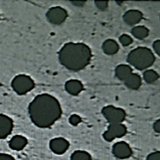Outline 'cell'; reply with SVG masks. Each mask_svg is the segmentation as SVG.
I'll use <instances>...</instances> for the list:
<instances>
[{"mask_svg": "<svg viewBox=\"0 0 160 160\" xmlns=\"http://www.w3.org/2000/svg\"><path fill=\"white\" fill-rule=\"evenodd\" d=\"M132 72H133V71H132V68L129 65H119L115 68V76L119 80L123 82H124Z\"/></svg>", "mask_w": 160, "mask_h": 160, "instance_id": "obj_16", "label": "cell"}, {"mask_svg": "<svg viewBox=\"0 0 160 160\" xmlns=\"http://www.w3.org/2000/svg\"><path fill=\"white\" fill-rule=\"evenodd\" d=\"M13 130V121L10 117L0 114V139H5Z\"/></svg>", "mask_w": 160, "mask_h": 160, "instance_id": "obj_9", "label": "cell"}, {"mask_svg": "<svg viewBox=\"0 0 160 160\" xmlns=\"http://www.w3.org/2000/svg\"><path fill=\"white\" fill-rule=\"evenodd\" d=\"M112 151L114 156L118 159H127L132 155V149L130 145L125 141H120V142L114 144Z\"/></svg>", "mask_w": 160, "mask_h": 160, "instance_id": "obj_7", "label": "cell"}, {"mask_svg": "<svg viewBox=\"0 0 160 160\" xmlns=\"http://www.w3.org/2000/svg\"><path fill=\"white\" fill-rule=\"evenodd\" d=\"M11 87L17 95L23 96L33 90L34 82L31 77L27 75H18L12 80Z\"/></svg>", "mask_w": 160, "mask_h": 160, "instance_id": "obj_4", "label": "cell"}, {"mask_svg": "<svg viewBox=\"0 0 160 160\" xmlns=\"http://www.w3.org/2000/svg\"><path fill=\"white\" fill-rule=\"evenodd\" d=\"M108 4H109L108 1H95L96 7H97L99 10H101V11L106 10V9L108 8Z\"/></svg>", "mask_w": 160, "mask_h": 160, "instance_id": "obj_22", "label": "cell"}, {"mask_svg": "<svg viewBox=\"0 0 160 160\" xmlns=\"http://www.w3.org/2000/svg\"><path fill=\"white\" fill-rule=\"evenodd\" d=\"M158 74L154 70H145L143 72V80L147 84H153L158 80Z\"/></svg>", "mask_w": 160, "mask_h": 160, "instance_id": "obj_18", "label": "cell"}, {"mask_svg": "<svg viewBox=\"0 0 160 160\" xmlns=\"http://www.w3.org/2000/svg\"><path fill=\"white\" fill-rule=\"evenodd\" d=\"M124 83L128 89L138 90L141 87V84H142V79H141V77L138 74L132 72V74L124 81Z\"/></svg>", "mask_w": 160, "mask_h": 160, "instance_id": "obj_14", "label": "cell"}, {"mask_svg": "<svg viewBox=\"0 0 160 160\" xmlns=\"http://www.w3.org/2000/svg\"><path fill=\"white\" fill-rule=\"evenodd\" d=\"M65 89L70 95L78 96L84 90V85L79 80H68L65 85Z\"/></svg>", "mask_w": 160, "mask_h": 160, "instance_id": "obj_11", "label": "cell"}, {"mask_svg": "<svg viewBox=\"0 0 160 160\" xmlns=\"http://www.w3.org/2000/svg\"><path fill=\"white\" fill-rule=\"evenodd\" d=\"M102 114L109 124H119L123 123L126 119V112L122 108L114 107L109 105L102 109Z\"/></svg>", "mask_w": 160, "mask_h": 160, "instance_id": "obj_5", "label": "cell"}, {"mask_svg": "<svg viewBox=\"0 0 160 160\" xmlns=\"http://www.w3.org/2000/svg\"><path fill=\"white\" fill-rule=\"evenodd\" d=\"M70 160H92V157L89 152L84 150H77L71 155Z\"/></svg>", "mask_w": 160, "mask_h": 160, "instance_id": "obj_19", "label": "cell"}, {"mask_svg": "<svg viewBox=\"0 0 160 160\" xmlns=\"http://www.w3.org/2000/svg\"><path fill=\"white\" fill-rule=\"evenodd\" d=\"M68 147H70V142L62 137H57L49 141V148L57 155H62Z\"/></svg>", "mask_w": 160, "mask_h": 160, "instance_id": "obj_8", "label": "cell"}, {"mask_svg": "<svg viewBox=\"0 0 160 160\" xmlns=\"http://www.w3.org/2000/svg\"><path fill=\"white\" fill-rule=\"evenodd\" d=\"M47 18L51 23L54 25H59L66 21L68 18V12L65 8L61 6H53L48 10Z\"/></svg>", "mask_w": 160, "mask_h": 160, "instance_id": "obj_6", "label": "cell"}, {"mask_svg": "<svg viewBox=\"0 0 160 160\" xmlns=\"http://www.w3.org/2000/svg\"><path fill=\"white\" fill-rule=\"evenodd\" d=\"M143 13L137 10V9H130L124 13L123 15V20L125 21V23L128 25H136L142 20Z\"/></svg>", "mask_w": 160, "mask_h": 160, "instance_id": "obj_10", "label": "cell"}, {"mask_svg": "<svg viewBox=\"0 0 160 160\" xmlns=\"http://www.w3.org/2000/svg\"><path fill=\"white\" fill-rule=\"evenodd\" d=\"M119 42H120V43L123 45V47H128V45L132 44V42H133V39H132V38L130 35L122 34L120 38H119Z\"/></svg>", "mask_w": 160, "mask_h": 160, "instance_id": "obj_20", "label": "cell"}, {"mask_svg": "<svg viewBox=\"0 0 160 160\" xmlns=\"http://www.w3.org/2000/svg\"><path fill=\"white\" fill-rule=\"evenodd\" d=\"M30 120L38 128H49L62 117L61 104L53 96L40 94L31 101L28 106Z\"/></svg>", "mask_w": 160, "mask_h": 160, "instance_id": "obj_1", "label": "cell"}, {"mask_svg": "<svg viewBox=\"0 0 160 160\" xmlns=\"http://www.w3.org/2000/svg\"><path fill=\"white\" fill-rule=\"evenodd\" d=\"M146 160H160V152L159 151H155L150 153Z\"/></svg>", "mask_w": 160, "mask_h": 160, "instance_id": "obj_23", "label": "cell"}, {"mask_svg": "<svg viewBox=\"0 0 160 160\" xmlns=\"http://www.w3.org/2000/svg\"><path fill=\"white\" fill-rule=\"evenodd\" d=\"M0 160H15V158L9 154L0 153Z\"/></svg>", "mask_w": 160, "mask_h": 160, "instance_id": "obj_26", "label": "cell"}, {"mask_svg": "<svg viewBox=\"0 0 160 160\" xmlns=\"http://www.w3.org/2000/svg\"><path fill=\"white\" fill-rule=\"evenodd\" d=\"M132 34L137 39H144L149 35V29L143 25H136L131 30Z\"/></svg>", "mask_w": 160, "mask_h": 160, "instance_id": "obj_17", "label": "cell"}, {"mask_svg": "<svg viewBox=\"0 0 160 160\" xmlns=\"http://www.w3.org/2000/svg\"><path fill=\"white\" fill-rule=\"evenodd\" d=\"M153 129L156 133H160V120H157L153 124Z\"/></svg>", "mask_w": 160, "mask_h": 160, "instance_id": "obj_27", "label": "cell"}, {"mask_svg": "<svg viewBox=\"0 0 160 160\" xmlns=\"http://www.w3.org/2000/svg\"><path fill=\"white\" fill-rule=\"evenodd\" d=\"M92 59V51L85 43L68 42L58 52V61L66 68L79 72L89 65Z\"/></svg>", "mask_w": 160, "mask_h": 160, "instance_id": "obj_2", "label": "cell"}, {"mask_svg": "<svg viewBox=\"0 0 160 160\" xmlns=\"http://www.w3.org/2000/svg\"><path fill=\"white\" fill-rule=\"evenodd\" d=\"M72 4L78 7H83L86 4V1H72Z\"/></svg>", "mask_w": 160, "mask_h": 160, "instance_id": "obj_28", "label": "cell"}, {"mask_svg": "<svg viewBox=\"0 0 160 160\" xmlns=\"http://www.w3.org/2000/svg\"><path fill=\"white\" fill-rule=\"evenodd\" d=\"M27 145V139L22 135H15L9 141V147L15 151H20Z\"/></svg>", "mask_w": 160, "mask_h": 160, "instance_id": "obj_12", "label": "cell"}, {"mask_svg": "<svg viewBox=\"0 0 160 160\" xmlns=\"http://www.w3.org/2000/svg\"><path fill=\"white\" fill-rule=\"evenodd\" d=\"M68 122L72 126H78L82 123V117L78 115V114H72V115H71L70 119H68Z\"/></svg>", "mask_w": 160, "mask_h": 160, "instance_id": "obj_21", "label": "cell"}, {"mask_svg": "<svg viewBox=\"0 0 160 160\" xmlns=\"http://www.w3.org/2000/svg\"><path fill=\"white\" fill-rule=\"evenodd\" d=\"M108 131L115 138H122L127 134V127L123 124V123H119V124H109Z\"/></svg>", "mask_w": 160, "mask_h": 160, "instance_id": "obj_13", "label": "cell"}, {"mask_svg": "<svg viewBox=\"0 0 160 160\" xmlns=\"http://www.w3.org/2000/svg\"><path fill=\"white\" fill-rule=\"evenodd\" d=\"M102 49L104 53L108 54V56H114V54H116L119 52V44L116 40L110 38L103 42Z\"/></svg>", "mask_w": 160, "mask_h": 160, "instance_id": "obj_15", "label": "cell"}, {"mask_svg": "<svg viewBox=\"0 0 160 160\" xmlns=\"http://www.w3.org/2000/svg\"><path fill=\"white\" fill-rule=\"evenodd\" d=\"M103 138L107 141V142H112V141L115 139V137H114L112 135V133H110V132L107 130L106 132H104V134H103Z\"/></svg>", "mask_w": 160, "mask_h": 160, "instance_id": "obj_24", "label": "cell"}, {"mask_svg": "<svg viewBox=\"0 0 160 160\" xmlns=\"http://www.w3.org/2000/svg\"><path fill=\"white\" fill-rule=\"evenodd\" d=\"M152 47H153L154 52H156L157 56H159V54H160V40L159 39L155 40V42H153V44H152Z\"/></svg>", "mask_w": 160, "mask_h": 160, "instance_id": "obj_25", "label": "cell"}, {"mask_svg": "<svg viewBox=\"0 0 160 160\" xmlns=\"http://www.w3.org/2000/svg\"><path fill=\"white\" fill-rule=\"evenodd\" d=\"M127 62L137 70H147L155 62L154 53L148 48L140 47L131 51L127 57Z\"/></svg>", "mask_w": 160, "mask_h": 160, "instance_id": "obj_3", "label": "cell"}]
</instances>
